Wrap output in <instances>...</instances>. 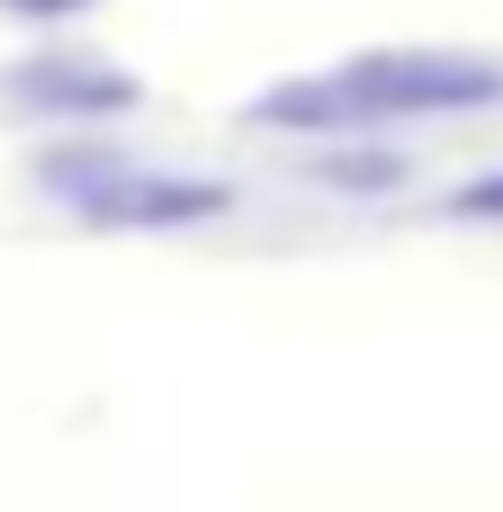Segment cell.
I'll use <instances>...</instances> for the list:
<instances>
[{"mask_svg":"<svg viewBox=\"0 0 503 512\" xmlns=\"http://www.w3.org/2000/svg\"><path fill=\"white\" fill-rule=\"evenodd\" d=\"M486 99H503L495 63H468V54H360L333 81L261 99V117H297V126H315V117H432V108H486Z\"/></svg>","mask_w":503,"mask_h":512,"instance_id":"cell-1","label":"cell"},{"mask_svg":"<svg viewBox=\"0 0 503 512\" xmlns=\"http://www.w3.org/2000/svg\"><path fill=\"white\" fill-rule=\"evenodd\" d=\"M81 207L90 216H153V225H171V216H207V207H225V189H189V180H108V189H81Z\"/></svg>","mask_w":503,"mask_h":512,"instance_id":"cell-2","label":"cell"},{"mask_svg":"<svg viewBox=\"0 0 503 512\" xmlns=\"http://www.w3.org/2000/svg\"><path fill=\"white\" fill-rule=\"evenodd\" d=\"M18 99H90V108H126V81H90V72H36V81H18Z\"/></svg>","mask_w":503,"mask_h":512,"instance_id":"cell-3","label":"cell"},{"mask_svg":"<svg viewBox=\"0 0 503 512\" xmlns=\"http://www.w3.org/2000/svg\"><path fill=\"white\" fill-rule=\"evenodd\" d=\"M459 216H503V171L477 180V189H459Z\"/></svg>","mask_w":503,"mask_h":512,"instance_id":"cell-4","label":"cell"},{"mask_svg":"<svg viewBox=\"0 0 503 512\" xmlns=\"http://www.w3.org/2000/svg\"><path fill=\"white\" fill-rule=\"evenodd\" d=\"M9 9H81V0H9Z\"/></svg>","mask_w":503,"mask_h":512,"instance_id":"cell-5","label":"cell"}]
</instances>
